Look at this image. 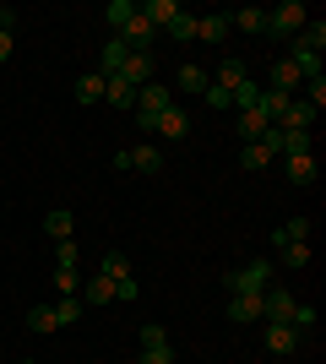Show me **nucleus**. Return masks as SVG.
Here are the masks:
<instances>
[{
  "label": "nucleus",
  "instance_id": "aec40b11",
  "mask_svg": "<svg viewBox=\"0 0 326 364\" xmlns=\"http://www.w3.org/2000/svg\"><path fill=\"white\" fill-rule=\"evenodd\" d=\"M131 168H141V174H158V168H163V147H131Z\"/></svg>",
  "mask_w": 326,
  "mask_h": 364
},
{
  "label": "nucleus",
  "instance_id": "39448f33",
  "mask_svg": "<svg viewBox=\"0 0 326 364\" xmlns=\"http://www.w3.org/2000/svg\"><path fill=\"white\" fill-rule=\"evenodd\" d=\"M180 11H185V6H174V0H147V6H136V16H141L153 33H158V28H169Z\"/></svg>",
  "mask_w": 326,
  "mask_h": 364
},
{
  "label": "nucleus",
  "instance_id": "6ab92c4d",
  "mask_svg": "<svg viewBox=\"0 0 326 364\" xmlns=\"http://www.w3.org/2000/svg\"><path fill=\"white\" fill-rule=\"evenodd\" d=\"M229 22H234V28H245V33H266V11H261V6H239Z\"/></svg>",
  "mask_w": 326,
  "mask_h": 364
},
{
  "label": "nucleus",
  "instance_id": "4be33fe9",
  "mask_svg": "<svg viewBox=\"0 0 326 364\" xmlns=\"http://www.w3.org/2000/svg\"><path fill=\"white\" fill-rule=\"evenodd\" d=\"M77 98H82V104H104V76H98V71L77 76Z\"/></svg>",
  "mask_w": 326,
  "mask_h": 364
},
{
  "label": "nucleus",
  "instance_id": "7c9ffc66",
  "mask_svg": "<svg viewBox=\"0 0 326 364\" xmlns=\"http://www.w3.org/2000/svg\"><path fill=\"white\" fill-rule=\"evenodd\" d=\"M288 326H294V332L305 337V332L315 326V304H294V316H288Z\"/></svg>",
  "mask_w": 326,
  "mask_h": 364
},
{
  "label": "nucleus",
  "instance_id": "c756f323",
  "mask_svg": "<svg viewBox=\"0 0 326 364\" xmlns=\"http://www.w3.org/2000/svg\"><path fill=\"white\" fill-rule=\"evenodd\" d=\"M315 141H310V131H283V158L288 152H310Z\"/></svg>",
  "mask_w": 326,
  "mask_h": 364
},
{
  "label": "nucleus",
  "instance_id": "393cba45",
  "mask_svg": "<svg viewBox=\"0 0 326 364\" xmlns=\"http://www.w3.org/2000/svg\"><path fill=\"white\" fill-rule=\"evenodd\" d=\"M245 76H250V71H245V60H223V65H217V87H229V92H234L239 82H245Z\"/></svg>",
  "mask_w": 326,
  "mask_h": 364
},
{
  "label": "nucleus",
  "instance_id": "a19ab883",
  "mask_svg": "<svg viewBox=\"0 0 326 364\" xmlns=\"http://www.w3.org/2000/svg\"><path fill=\"white\" fill-rule=\"evenodd\" d=\"M28 364H33V359H28Z\"/></svg>",
  "mask_w": 326,
  "mask_h": 364
},
{
  "label": "nucleus",
  "instance_id": "1a4fd4ad",
  "mask_svg": "<svg viewBox=\"0 0 326 364\" xmlns=\"http://www.w3.org/2000/svg\"><path fill=\"white\" fill-rule=\"evenodd\" d=\"M229 321H261V294H229Z\"/></svg>",
  "mask_w": 326,
  "mask_h": 364
},
{
  "label": "nucleus",
  "instance_id": "ddd939ff",
  "mask_svg": "<svg viewBox=\"0 0 326 364\" xmlns=\"http://www.w3.org/2000/svg\"><path fill=\"white\" fill-rule=\"evenodd\" d=\"M196 38L202 44H223L229 38V16H196Z\"/></svg>",
  "mask_w": 326,
  "mask_h": 364
},
{
  "label": "nucleus",
  "instance_id": "a211bd4d",
  "mask_svg": "<svg viewBox=\"0 0 326 364\" xmlns=\"http://www.w3.org/2000/svg\"><path fill=\"white\" fill-rule=\"evenodd\" d=\"M71 223H77V218L65 213V207H55V213L44 218V234H49V240H55V245H60V240H71Z\"/></svg>",
  "mask_w": 326,
  "mask_h": 364
},
{
  "label": "nucleus",
  "instance_id": "4468645a",
  "mask_svg": "<svg viewBox=\"0 0 326 364\" xmlns=\"http://www.w3.org/2000/svg\"><path fill=\"white\" fill-rule=\"evenodd\" d=\"M239 141H261L266 136V120H261V109H239Z\"/></svg>",
  "mask_w": 326,
  "mask_h": 364
},
{
  "label": "nucleus",
  "instance_id": "f8f14e48",
  "mask_svg": "<svg viewBox=\"0 0 326 364\" xmlns=\"http://www.w3.org/2000/svg\"><path fill=\"white\" fill-rule=\"evenodd\" d=\"M294 348H299L294 326H283V321H278V326H266V353H294Z\"/></svg>",
  "mask_w": 326,
  "mask_h": 364
},
{
  "label": "nucleus",
  "instance_id": "9d476101",
  "mask_svg": "<svg viewBox=\"0 0 326 364\" xmlns=\"http://www.w3.org/2000/svg\"><path fill=\"white\" fill-rule=\"evenodd\" d=\"M77 299L87 304V310H98V304H109V299H114V283H109V277L98 272V277H87V289H82Z\"/></svg>",
  "mask_w": 326,
  "mask_h": 364
},
{
  "label": "nucleus",
  "instance_id": "c85d7f7f",
  "mask_svg": "<svg viewBox=\"0 0 326 364\" xmlns=\"http://www.w3.org/2000/svg\"><path fill=\"white\" fill-rule=\"evenodd\" d=\"M28 326H33V332H55V310H49V304H33V310H28Z\"/></svg>",
  "mask_w": 326,
  "mask_h": 364
},
{
  "label": "nucleus",
  "instance_id": "6e6552de",
  "mask_svg": "<svg viewBox=\"0 0 326 364\" xmlns=\"http://www.w3.org/2000/svg\"><path fill=\"white\" fill-rule=\"evenodd\" d=\"M310 228H315L310 218H288V223L272 234V245H278V250H283V245H305V240H310Z\"/></svg>",
  "mask_w": 326,
  "mask_h": 364
},
{
  "label": "nucleus",
  "instance_id": "dca6fc26",
  "mask_svg": "<svg viewBox=\"0 0 326 364\" xmlns=\"http://www.w3.org/2000/svg\"><path fill=\"white\" fill-rule=\"evenodd\" d=\"M125 55H131V49H125L120 38H109V44H104V60H98V76H120Z\"/></svg>",
  "mask_w": 326,
  "mask_h": 364
},
{
  "label": "nucleus",
  "instance_id": "f3484780",
  "mask_svg": "<svg viewBox=\"0 0 326 364\" xmlns=\"http://www.w3.org/2000/svg\"><path fill=\"white\" fill-rule=\"evenodd\" d=\"M49 310H55V326H71V321H82V310H87V304H82L77 294H65V299H55Z\"/></svg>",
  "mask_w": 326,
  "mask_h": 364
},
{
  "label": "nucleus",
  "instance_id": "2eb2a0df",
  "mask_svg": "<svg viewBox=\"0 0 326 364\" xmlns=\"http://www.w3.org/2000/svg\"><path fill=\"white\" fill-rule=\"evenodd\" d=\"M266 87L272 92H288V98H294V87H299V71L288 60H272V82H266Z\"/></svg>",
  "mask_w": 326,
  "mask_h": 364
},
{
  "label": "nucleus",
  "instance_id": "c9c22d12",
  "mask_svg": "<svg viewBox=\"0 0 326 364\" xmlns=\"http://www.w3.org/2000/svg\"><path fill=\"white\" fill-rule=\"evenodd\" d=\"M136 364H174V348H169V343H163V348H141Z\"/></svg>",
  "mask_w": 326,
  "mask_h": 364
},
{
  "label": "nucleus",
  "instance_id": "412c9836",
  "mask_svg": "<svg viewBox=\"0 0 326 364\" xmlns=\"http://www.w3.org/2000/svg\"><path fill=\"white\" fill-rule=\"evenodd\" d=\"M131 16H136V0H109V6H104V22H109L114 33H120Z\"/></svg>",
  "mask_w": 326,
  "mask_h": 364
},
{
  "label": "nucleus",
  "instance_id": "9b49d317",
  "mask_svg": "<svg viewBox=\"0 0 326 364\" xmlns=\"http://www.w3.org/2000/svg\"><path fill=\"white\" fill-rule=\"evenodd\" d=\"M104 104L136 109V87H131V82H120V76H104Z\"/></svg>",
  "mask_w": 326,
  "mask_h": 364
},
{
  "label": "nucleus",
  "instance_id": "a878e982",
  "mask_svg": "<svg viewBox=\"0 0 326 364\" xmlns=\"http://www.w3.org/2000/svg\"><path fill=\"white\" fill-rule=\"evenodd\" d=\"M278 256H283V267H288V272H305V267H310V245H283Z\"/></svg>",
  "mask_w": 326,
  "mask_h": 364
},
{
  "label": "nucleus",
  "instance_id": "20e7f679",
  "mask_svg": "<svg viewBox=\"0 0 326 364\" xmlns=\"http://www.w3.org/2000/svg\"><path fill=\"white\" fill-rule=\"evenodd\" d=\"M153 131H158L163 141H185V136H190V120H185V109H180V104H169L163 114H158V125H153Z\"/></svg>",
  "mask_w": 326,
  "mask_h": 364
},
{
  "label": "nucleus",
  "instance_id": "0eeeda50",
  "mask_svg": "<svg viewBox=\"0 0 326 364\" xmlns=\"http://www.w3.org/2000/svg\"><path fill=\"white\" fill-rule=\"evenodd\" d=\"M120 82H131V87H147V82H153V55H125Z\"/></svg>",
  "mask_w": 326,
  "mask_h": 364
},
{
  "label": "nucleus",
  "instance_id": "b1692460",
  "mask_svg": "<svg viewBox=\"0 0 326 364\" xmlns=\"http://www.w3.org/2000/svg\"><path fill=\"white\" fill-rule=\"evenodd\" d=\"M98 272H104V277H109V283H120V277H131V261H125V256H120V250H109V256H104V261H98Z\"/></svg>",
  "mask_w": 326,
  "mask_h": 364
},
{
  "label": "nucleus",
  "instance_id": "ea45409f",
  "mask_svg": "<svg viewBox=\"0 0 326 364\" xmlns=\"http://www.w3.org/2000/svg\"><path fill=\"white\" fill-rule=\"evenodd\" d=\"M6 28H11V11H6V6H0V33H6Z\"/></svg>",
  "mask_w": 326,
  "mask_h": 364
},
{
  "label": "nucleus",
  "instance_id": "f03ea898",
  "mask_svg": "<svg viewBox=\"0 0 326 364\" xmlns=\"http://www.w3.org/2000/svg\"><path fill=\"white\" fill-rule=\"evenodd\" d=\"M174 104V92L163 87V82H147V87H136V120H141V131H153L158 125V114Z\"/></svg>",
  "mask_w": 326,
  "mask_h": 364
},
{
  "label": "nucleus",
  "instance_id": "f704fd0d",
  "mask_svg": "<svg viewBox=\"0 0 326 364\" xmlns=\"http://www.w3.org/2000/svg\"><path fill=\"white\" fill-rule=\"evenodd\" d=\"M114 299L136 304V299H141V283H136V277H120V283H114Z\"/></svg>",
  "mask_w": 326,
  "mask_h": 364
},
{
  "label": "nucleus",
  "instance_id": "423d86ee",
  "mask_svg": "<svg viewBox=\"0 0 326 364\" xmlns=\"http://www.w3.org/2000/svg\"><path fill=\"white\" fill-rule=\"evenodd\" d=\"M283 174L294 185H315V152H288V158H283Z\"/></svg>",
  "mask_w": 326,
  "mask_h": 364
},
{
  "label": "nucleus",
  "instance_id": "4c0bfd02",
  "mask_svg": "<svg viewBox=\"0 0 326 364\" xmlns=\"http://www.w3.org/2000/svg\"><path fill=\"white\" fill-rule=\"evenodd\" d=\"M212 109H229V87H217V82H207V92H202Z\"/></svg>",
  "mask_w": 326,
  "mask_h": 364
},
{
  "label": "nucleus",
  "instance_id": "473e14b6",
  "mask_svg": "<svg viewBox=\"0 0 326 364\" xmlns=\"http://www.w3.org/2000/svg\"><path fill=\"white\" fill-rule=\"evenodd\" d=\"M305 104L321 114V104H326V76H315V82H305Z\"/></svg>",
  "mask_w": 326,
  "mask_h": 364
},
{
  "label": "nucleus",
  "instance_id": "bb28decb",
  "mask_svg": "<svg viewBox=\"0 0 326 364\" xmlns=\"http://www.w3.org/2000/svg\"><path fill=\"white\" fill-rule=\"evenodd\" d=\"M163 33H169V38H180V44H190V38H196V16H190V11H180V16H174V22H169Z\"/></svg>",
  "mask_w": 326,
  "mask_h": 364
},
{
  "label": "nucleus",
  "instance_id": "7ed1b4c3",
  "mask_svg": "<svg viewBox=\"0 0 326 364\" xmlns=\"http://www.w3.org/2000/svg\"><path fill=\"white\" fill-rule=\"evenodd\" d=\"M305 22H310V11H305L299 0H283L278 11H266V33H272V38H294Z\"/></svg>",
  "mask_w": 326,
  "mask_h": 364
},
{
  "label": "nucleus",
  "instance_id": "2f4dec72",
  "mask_svg": "<svg viewBox=\"0 0 326 364\" xmlns=\"http://www.w3.org/2000/svg\"><path fill=\"white\" fill-rule=\"evenodd\" d=\"M180 87H185V92H207V71H196V65H180Z\"/></svg>",
  "mask_w": 326,
  "mask_h": 364
},
{
  "label": "nucleus",
  "instance_id": "72a5a7b5",
  "mask_svg": "<svg viewBox=\"0 0 326 364\" xmlns=\"http://www.w3.org/2000/svg\"><path fill=\"white\" fill-rule=\"evenodd\" d=\"M163 343H169V332H163L158 321H147V326H141V348H163Z\"/></svg>",
  "mask_w": 326,
  "mask_h": 364
},
{
  "label": "nucleus",
  "instance_id": "cd10ccee",
  "mask_svg": "<svg viewBox=\"0 0 326 364\" xmlns=\"http://www.w3.org/2000/svg\"><path fill=\"white\" fill-rule=\"evenodd\" d=\"M55 267H60V272H77V240H60V245H55Z\"/></svg>",
  "mask_w": 326,
  "mask_h": 364
},
{
  "label": "nucleus",
  "instance_id": "5701e85b",
  "mask_svg": "<svg viewBox=\"0 0 326 364\" xmlns=\"http://www.w3.org/2000/svg\"><path fill=\"white\" fill-rule=\"evenodd\" d=\"M256 98H261V82H256V76H245V82L229 92V104H234V109H256Z\"/></svg>",
  "mask_w": 326,
  "mask_h": 364
},
{
  "label": "nucleus",
  "instance_id": "f257e3e1",
  "mask_svg": "<svg viewBox=\"0 0 326 364\" xmlns=\"http://www.w3.org/2000/svg\"><path fill=\"white\" fill-rule=\"evenodd\" d=\"M223 289H229V294H266V289H272V261H250V267L229 272V277H223Z\"/></svg>",
  "mask_w": 326,
  "mask_h": 364
},
{
  "label": "nucleus",
  "instance_id": "e433bc0d",
  "mask_svg": "<svg viewBox=\"0 0 326 364\" xmlns=\"http://www.w3.org/2000/svg\"><path fill=\"white\" fill-rule=\"evenodd\" d=\"M55 289H60V299H65V294H77V289H82V277H77V272H60V267H55Z\"/></svg>",
  "mask_w": 326,
  "mask_h": 364
},
{
  "label": "nucleus",
  "instance_id": "58836bf2",
  "mask_svg": "<svg viewBox=\"0 0 326 364\" xmlns=\"http://www.w3.org/2000/svg\"><path fill=\"white\" fill-rule=\"evenodd\" d=\"M0 60H11V28L0 33Z\"/></svg>",
  "mask_w": 326,
  "mask_h": 364
}]
</instances>
